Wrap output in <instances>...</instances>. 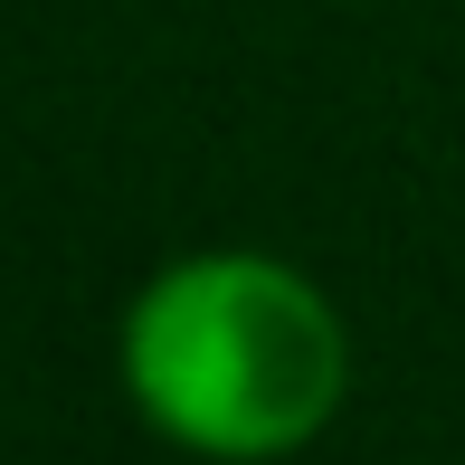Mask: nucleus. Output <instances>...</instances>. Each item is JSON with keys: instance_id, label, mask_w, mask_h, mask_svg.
I'll list each match as a JSON object with an SVG mask.
<instances>
[{"instance_id": "nucleus-1", "label": "nucleus", "mask_w": 465, "mask_h": 465, "mask_svg": "<svg viewBox=\"0 0 465 465\" xmlns=\"http://www.w3.org/2000/svg\"><path fill=\"white\" fill-rule=\"evenodd\" d=\"M124 399L209 465H276L332 428L351 390V332L332 294L257 247L162 266L114 332Z\"/></svg>"}]
</instances>
